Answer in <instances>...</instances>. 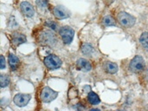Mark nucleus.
<instances>
[{"label":"nucleus","mask_w":148,"mask_h":111,"mask_svg":"<svg viewBox=\"0 0 148 111\" xmlns=\"http://www.w3.org/2000/svg\"><path fill=\"white\" fill-rule=\"evenodd\" d=\"M140 42L142 45V47L148 50V32H144L140 37Z\"/></svg>","instance_id":"15"},{"label":"nucleus","mask_w":148,"mask_h":111,"mask_svg":"<svg viewBox=\"0 0 148 111\" xmlns=\"http://www.w3.org/2000/svg\"><path fill=\"white\" fill-rule=\"evenodd\" d=\"M9 64H10V67L12 70H16L19 64H20V62H19V59L17 58V57L14 54H10L9 56Z\"/></svg>","instance_id":"12"},{"label":"nucleus","mask_w":148,"mask_h":111,"mask_svg":"<svg viewBox=\"0 0 148 111\" xmlns=\"http://www.w3.org/2000/svg\"><path fill=\"white\" fill-rule=\"evenodd\" d=\"M40 41L42 44L52 45L55 43V42H56V37H55V35L52 32H50L49 30H45L42 33H41Z\"/></svg>","instance_id":"6"},{"label":"nucleus","mask_w":148,"mask_h":111,"mask_svg":"<svg viewBox=\"0 0 148 111\" xmlns=\"http://www.w3.org/2000/svg\"><path fill=\"white\" fill-rule=\"evenodd\" d=\"M76 68L79 70L88 72V71H90L92 70V65L88 60H86L84 58H80L76 62Z\"/></svg>","instance_id":"10"},{"label":"nucleus","mask_w":148,"mask_h":111,"mask_svg":"<svg viewBox=\"0 0 148 111\" xmlns=\"http://www.w3.org/2000/svg\"><path fill=\"white\" fill-rule=\"evenodd\" d=\"M5 68V59L3 56H1V70H3Z\"/></svg>","instance_id":"21"},{"label":"nucleus","mask_w":148,"mask_h":111,"mask_svg":"<svg viewBox=\"0 0 148 111\" xmlns=\"http://www.w3.org/2000/svg\"><path fill=\"white\" fill-rule=\"evenodd\" d=\"M57 96H58L57 92H56L55 90H53L49 87H45L42 90L41 100H42V102L48 103H50L53 100H55L57 97Z\"/></svg>","instance_id":"5"},{"label":"nucleus","mask_w":148,"mask_h":111,"mask_svg":"<svg viewBox=\"0 0 148 111\" xmlns=\"http://www.w3.org/2000/svg\"><path fill=\"white\" fill-rule=\"evenodd\" d=\"M30 98H31L30 95L19 93L14 97V103L18 107H24L28 104Z\"/></svg>","instance_id":"7"},{"label":"nucleus","mask_w":148,"mask_h":111,"mask_svg":"<svg viewBox=\"0 0 148 111\" xmlns=\"http://www.w3.org/2000/svg\"><path fill=\"white\" fill-rule=\"evenodd\" d=\"M43 63H44L45 66L49 70H51L59 69L62 66V60L57 56H55V55H49V56L46 57L44 58Z\"/></svg>","instance_id":"1"},{"label":"nucleus","mask_w":148,"mask_h":111,"mask_svg":"<svg viewBox=\"0 0 148 111\" xmlns=\"http://www.w3.org/2000/svg\"><path fill=\"white\" fill-rule=\"evenodd\" d=\"M118 21L122 26L128 28V27H132L134 25L136 19L134 16L128 14L127 12L122 11V12L119 13V15H118Z\"/></svg>","instance_id":"2"},{"label":"nucleus","mask_w":148,"mask_h":111,"mask_svg":"<svg viewBox=\"0 0 148 111\" xmlns=\"http://www.w3.org/2000/svg\"><path fill=\"white\" fill-rule=\"evenodd\" d=\"M36 4L39 8L45 9L48 6V0H36Z\"/></svg>","instance_id":"19"},{"label":"nucleus","mask_w":148,"mask_h":111,"mask_svg":"<svg viewBox=\"0 0 148 111\" xmlns=\"http://www.w3.org/2000/svg\"><path fill=\"white\" fill-rule=\"evenodd\" d=\"M82 51L84 55H91L94 52V49L90 44L85 43L82 47Z\"/></svg>","instance_id":"17"},{"label":"nucleus","mask_w":148,"mask_h":111,"mask_svg":"<svg viewBox=\"0 0 148 111\" xmlns=\"http://www.w3.org/2000/svg\"><path fill=\"white\" fill-rule=\"evenodd\" d=\"M59 33H60V36H61L62 41L64 42V43H66V44L71 43V42L73 41L74 36H75V31L72 28L68 27V26L62 27L60 30Z\"/></svg>","instance_id":"4"},{"label":"nucleus","mask_w":148,"mask_h":111,"mask_svg":"<svg viewBox=\"0 0 148 111\" xmlns=\"http://www.w3.org/2000/svg\"><path fill=\"white\" fill-rule=\"evenodd\" d=\"M26 42V37L20 33H14L12 36V43L15 46H18Z\"/></svg>","instance_id":"11"},{"label":"nucleus","mask_w":148,"mask_h":111,"mask_svg":"<svg viewBox=\"0 0 148 111\" xmlns=\"http://www.w3.org/2000/svg\"><path fill=\"white\" fill-rule=\"evenodd\" d=\"M129 68L134 73L141 72L145 68V61H144L143 57H140V56L134 57L133 58V60L131 61V63H130Z\"/></svg>","instance_id":"3"},{"label":"nucleus","mask_w":148,"mask_h":111,"mask_svg":"<svg viewBox=\"0 0 148 111\" xmlns=\"http://www.w3.org/2000/svg\"><path fill=\"white\" fill-rule=\"evenodd\" d=\"M10 83V78L7 75H1L0 77V83H1V87L4 88L7 85H9Z\"/></svg>","instance_id":"18"},{"label":"nucleus","mask_w":148,"mask_h":111,"mask_svg":"<svg viewBox=\"0 0 148 111\" xmlns=\"http://www.w3.org/2000/svg\"><path fill=\"white\" fill-rule=\"evenodd\" d=\"M103 23H104V25H106V26H114V25H116L115 20H114V17H111V16H107V17H105L104 19H103Z\"/></svg>","instance_id":"16"},{"label":"nucleus","mask_w":148,"mask_h":111,"mask_svg":"<svg viewBox=\"0 0 148 111\" xmlns=\"http://www.w3.org/2000/svg\"><path fill=\"white\" fill-rule=\"evenodd\" d=\"M20 8H21L22 12L26 17H31L35 14V10H34L33 6L29 3H28V2H23V3H21Z\"/></svg>","instance_id":"9"},{"label":"nucleus","mask_w":148,"mask_h":111,"mask_svg":"<svg viewBox=\"0 0 148 111\" xmlns=\"http://www.w3.org/2000/svg\"><path fill=\"white\" fill-rule=\"evenodd\" d=\"M53 12H54V16L58 19L68 18L69 17V15H70L69 10L63 6H56V7H55Z\"/></svg>","instance_id":"8"},{"label":"nucleus","mask_w":148,"mask_h":111,"mask_svg":"<svg viewBox=\"0 0 148 111\" xmlns=\"http://www.w3.org/2000/svg\"><path fill=\"white\" fill-rule=\"evenodd\" d=\"M88 101L92 104V105H97L100 103L101 100L98 97L97 94H95V92H89L88 95Z\"/></svg>","instance_id":"14"},{"label":"nucleus","mask_w":148,"mask_h":111,"mask_svg":"<svg viewBox=\"0 0 148 111\" xmlns=\"http://www.w3.org/2000/svg\"><path fill=\"white\" fill-rule=\"evenodd\" d=\"M45 24L47 26H49V28H52L53 30H56L57 29V24L55 22H53V21H47L45 23Z\"/></svg>","instance_id":"20"},{"label":"nucleus","mask_w":148,"mask_h":111,"mask_svg":"<svg viewBox=\"0 0 148 111\" xmlns=\"http://www.w3.org/2000/svg\"><path fill=\"white\" fill-rule=\"evenodd\" d=\"M105 70L109 74H114L118 71V65L112 62H108L104 65Z\"/></svg>","instance_id":"13"}]
</instances>
